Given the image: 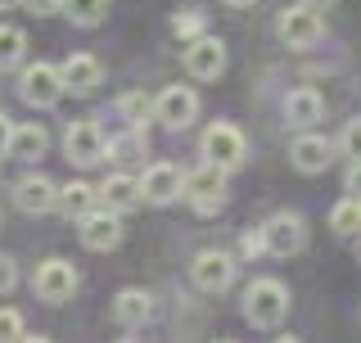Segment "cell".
Masks as SVG:
<instances>
[{"label":"cell","instance_id":"32","mask_svg":"<svg viewBox=\"0 0 361 343\" xmlns=\"http://www.w3.org/2000/svg\"><path fill=\"white\" fill-rule=\"evenodd\" d=\"M343 190H348V194H357V199H361V158H353V167L343 172Z\"/></svg>","mask_w":361,"mask_h":343},{"label":"cell","instance_id":"36","mask_svg":"<svg viewBox=\"0 0 361 343\" xmlns=\"http://www.w3.org/2000/svg\"><path fill=\"white\" fill-rule=\"evenodd\" d=\"M302 5H312V9H321V14H325V9H330L334 0H302Z\"/></svg>","mask_w":361,"mask_h":343},{"label":"cell","instance_id":"31","mask_svg":"<svg viewBox=\"0 0 361 343\" xmlns=\"http://www.w3.org/2000/svg\"><path fill=\"white\" fill-rule=\"evenodd\" d=\"M14 284H18V267H14V258L0 253V294H9Z\"/></svg>","mask_w":361,"mask_h":343},{"label":"cell","instance_id":"12","mask_svg":"<svg viewBox=\"0 0 361 343\" xmlns=\"http://www.w3.org/2000/svg\"><path fill=\"white\" fill-rule=\"evenodd\" d=\"M199 113V95L190 86H167L163 95L154 100V118L167 122V127H190Z\"/></svg>","mask_w":361,"mask_h":343},{"label":"cell","instance_id":"23","mask_svg":"<svg viewBox=\"0 0 361 343\" xmlns=\"http://www.w3.org/2000/svg\"><path fill=\"white\" fill-rule=\"evenodd\" d=\"M23 54H27V32L23 28H0V73L18 68Z\"/></svg>","mask_w":361,"mask_h":343},{"label":"cell","instance_id":"25","mask_svg":"<svg viewBox=\"0 0 361 343\" xmlns=\"http://www.w3.org/2000/svg\"><path fill=\"white\" fill-rule=\"evenodd\" d=\"M104 5L109 0H63V14L77 23V28H95L104 18Z\"/></svg>","mask_w":361,"mask_h":343},{"label":"cell","instance_id":"19","mask_svg":"<svg viewBox=\"0 0 361 343\" xmlns=\"http://www.w3.org/2000/svg\"><path fill=\"white\" fill-rule=\"evenodd\" d=\"M95 194L104 199V208H113V212H131L135 203L145 199V194H140V181H135V176H122V172H118V176H109Z\"/></svg>","mask_w":361,"mask_h":343},{"label":"cell","instance_id":"6","mask_svg":"<svg viewBox=\"0 0 361 343\" xmlns=\"http://www.w3.org/2000/svg\"><path fill=\"white\" fill-rule=\"evenodd\" d=\"M32 289H37V299L41 303H68L77 294V267L73 262H63V258H50V262H41L37 267V276H32Z\"/></svg>","mask_w":361,"mask_h":343},{"label":"cell","instance_id":"34","mask_svg":"<svg viewBox=\"0 0 361 343\" xmlns=\"http://www.w3.org/2000/svg\"><path fill=\"white\" fill-rule=\"evenodd\" d=\"M9 145H14V122H9L5 113H0V158L9 154Z\"/></svg>","mask_w":361,"mask_h":343},{"label":"cell","instance_id":"30","mask_svg":"<svg viewBox=\"0 0 361 343\" xmlns=\"http://www.w3.org/2000/svg\"><path fill=\"white\" fill-rule=\"evenodd\" d=\"M240 253H244V258L267 253V235H262V231H244V239H240Z\"/></svg>","mask_w":361,"mask_h":343},{"label":"cell","instance_id":"13","mask_svg":"<svg viewBox=\"0 0 361 343\" xmlns=\"http://www.w3.org/2000/svg\"><path fill=\"white\" fill-rule=\"evenodd\" d=\"M180 190H185V176H180V167H172V163H154L140 181V194L149 203H158V208H163V203H176Z\"/></svg>","mask_w":361,"mask_h":343},{"label":"cell","instance_id":"26","mask_svg":"<svg viewBox=\"0 0 361 343\" xmlns=\"http://www.w3.org/2000/svg\"><path fill=\"white\" fill-rule=\"evenodd\" d=\"M172 32L180 41H195V37H203V9H180V14L172 18Z\"/></svg>","mask_w":361,"mask_h":343},{"label":"cell","instance_id":"18","mask_svg":"<svg viewBox=\"0 0 361 343\" xmlns=\"http://www.w3.org/2000/svg\"><path fill=\"white\" fill-rule=\"evenodd\" d=\"M149 303H154V299H149L145 289H122L118 299H113V316H118L122 330H140L145 321H149V312H154Z\"/></svg>","mask_w":361,"mask_h":343},{"label":"cell","instance_id":"28","mask_svg":"<svg viewBox=\"0 0 361 343\" xmlns=\"http://www.w3.org/2000/svg\"><path fill=\"white\" fill-rule=\"evenodd\" d=\"M0 339H27V330H23V316L18 312H0Z\"/></svg>","mask_w":361,"mask_h":343},{"label":"cell","instance_id":"3","mask_svg":"<svg viewBox=\"0 0 361 343\" xmlns=\"http://www.w3.org/2000/svg\"><path fill=\"white\" fill-rule=\"evenodd\" d=\"M276 37L289 45V50H307V45H316L325 37V23H321V9H312V5H289V9H280L276 14Z\"/></svg>","mask_w":361,"mask_h":343},{"label":"cell","instance_id":"2","mask_svg":"<svg viewBox=\"0 0 361 343\" xmlns=\"http://www.w3.org/2000/svg\"><path fill=\"white\" fill-rule=\"evenodd\" d=\"M180 194H185V203H190L199 217L221 212V208H226V167L203 158V163L185 176V190H180Z\"/></svg>","mask_w":361,"mask_h":343},{"label":"cell","instance_id":"9","mask_svg":"<svg viewBox=\"0 0 361 343\" xmlns=\"http://www.w3.org/2000/svg\"><path fill=\"white\" fill-rule=\"evenodd\" d=\"M185 73L195 77V82H217V77L226 73V45L221 37H195L185 41Z\"/></svg>","mask_w":361,"mask_h":343},{"label":"cell","instance_id":"7","mask_svg":"<svg viewBox=\"0 0 361 343\" xmlns=\"http://www.w3.org/2000/svg\"><path fill=\"white\" fill-rule=\"evenodd\" d=\"M104 131H99V122L95 118H82V122H73L63 136V154H68V163H77V167H95V163H104Z\"/></svg>","mask_w":361,"mask_h":343},{"label":"cell","instance_id":"27","mask_svg":"<svg viewBox=\"0 0 361 343\" xmlns=\"http://www.w3.org/2000/svg\"><path fill=\"white\" fill-rule=\"evenodd\" d=\"M338 150H343L348 158H361V118H353L343 127V136H338Z\"/></svg>","mask_w":361,"mask_h":343},{"label":"cell","instance_id":"8","mask_svg":"<svg viewBox=\"0 0 361 343\" xmlns=\"http://www.w3.org/2000/svg\"><path fill=\"white\" fill-rule=\"evenodd\" d=\"M190 280H195L203 294H226L235 284V258L221 253V248H203V253L190 262Z\"/></svg>","mask_w":361,"mask_h":343},{"label":"cell","instance_id":"5","mask_svg":"<svg viewBox=\"0 0 361 343\" xmlns=\"http://www.w3.org/2000/svg\"><path fill=\"white\" fill-rule=\"evenodd\" d=\"M199 150H203V158H208V163H221L226 172H231V167H244V158H248L244 136L235 131L231 122H212V127L203 131Z\"/></svg>","mask_w":361,"mask_h":343},{"label":"cell","instance_id":"15","mask_svg":"<svg viewBox=\"0 0 361 343\" xmlns=\"http://www.w3.org/2000/svg\"><path fill=\"white\" fill-rule=\"evenodd\" d=\"M289 163L298 167V172H307V176H312V172H325V167L334 163V145L325 140V136H312V131H302L298 140L289 145Z\"/></svg>","mask_w":361,"mask_h":343},{"label":"cell","instance_id":"16","mask_svg":"<svg viewBox=\"0 0 361 343\" xmlns=\"http://www.w3.org/2000/svg\"><path fill=\"white\" fill-rule=\"evenodd\" d=\"M59 73H63V86L73 90V95H95L99 82H104V68H99L95 54H68Z\"/></svg>","mask_w":361,"mask_h":343},{"label":"cell","instance_id":"29","mask_svg":"<svg viewBox=\"0 0 361 343\" xmlns=\"http://www.w3.org/2000/svg\"><path fill=\"white\" fill-rule=\"evenodd\" d=\"M118 109H122V118H131V122H135V118H145V113H149L154 104H149L145 95H127V100H122Z\"/></svg>","mask_w":361,"mask_h":343},{"label":"cell","instance_id":"10","mask_svg":"<svg viewBox=\"0 0 361 343\" xmlns=\"http://www.w3.org/2000/svg\"><path fill=\"white\" fill-rule=\"evenodd\" d=\"M262 235H267V253H276V258H293L302 244H307V222H302L298 212H276L271 222L262 226Z\"/></svg>","mask_w":361,"mask_h":343},{"label":"cell","instance_id":"14","mask_svg":"<svg viewBox=\"0 0 361 343\" xmlns=\"http://www.w3.org/2000/svg\"><path fill=\"white\" fill-rule=\"evenodd\" d=\"M321 118H325V100H321V90L298 86V90H289V95H285V122H289V127L312 131Z\"/></svg>","mask_w":361,"mask_h":343},{"label":"cell","instance_id":"35","mask_svg":"<svg viewBox=\"0 0 361 343\" xmlns=\"http://www.w3.org/2000/svg\"><path fill=\"white\" fill-rule=\"evenodd\" d=\"M221 5H231V9H253L257 0H221Z\"/></svg>","mask_w":361,"mask_h":343},{"label":"cell","instance_id":"17","mask_svg":"<svg viewBox=\"0 0 361 343\" xmlns=\"http://www.w3.org/2000/svg\"><path fill=\"white\" fill-rule=\"evenodd\" d=\"M14 199L23 212H54V203H59V186H54L50 176H23L14 186Z\"/></svg>","mask_w":361,"mask_h":343},{"label":"cell","instance_id":"22","mask_svg":"<svg viewBox=\"0 0 361 343\" xmlns=\"http://www.w3.org/2000/svg\"><path fill=\"white\" fill-rule=\"evenodd\" d=\"M90 203H95V190H90L86 181H73V186L59 190V203H54V208L63 217H82V212H90Z\"/></svg>","mask_w":361,"mask_h":343},{"label":"cell","instance_id":"1","mask_svg":"<svg viewBox=\"0 0 361 343\" xmlns=\"http://www.w3.org/2000/svg\"><path fill=\"white\" fill-rule=\"evenodd\" d=\"M285 316H289V289L280 280L262 276L244 289V321L253 330H276Z\"/></svg>","mask_w":361,"mask_h":343},{"label":"cell","instance_id":"37","mask_svg":"<svg viewBox=\"0 0 361 343\" xmlns=\"http://www.w3.org/2000/svg\"><path fill=\"white\" fill-rule=\"evenodd\" d=\"M23 0H0V14H9V9H18Z\"/></svg>","mask_w":361,"mask_h":343},{"label":"cell","instance_id":"11","mask_svg":"<svg viewBox=\"0 0 361 343\" xmlns=\"http://www.w3.org/2000/svg\"><path fill=\"white\" fill-rule=\"evenodd\" d=\"M77 222H82V244L86 248H95V253H109V248H118L122 244V222H118V212L113 208H90V212H82L77 217Z\"/></svg>","mask_w":361,"mask_h":343},{"label":"cell","instance_id":"21","mask_svg":"<svg viewBox=\"0 0 361 343\" xmlns=\"http://www.w3.org/2000/svg\"><path fill=\"white\" fill-rule=\"evenodd\" d=\"M104 154H109V158H118V163H135V158H145V131H140V127H131V131L113 136V140L104 145Z\"/></svg>","mask_w":361,"mask_h":343},{"label":"cell","instance_id":"20","mask_svg":"<svg viewBox=\"0 0 361 343\" xmlns=\"http://www.w3.org/2000/svg\"><path fill=\"white\" fill-rule=\"evenodd\" d=\"M45 150H50V136H45L41 122H23V127H14V145H9V154H14V158L37 163Z\"/></svg>","mask_w":361,"mask_h":343},{"label":"cell","instance_id":"24","mask_svg":"<svg viewBox=\"0 0 361 343\" xmlns=\"http://www.w3.org/2000/svg\"><path fill=\"white\" fill-rule=\"evenodd\" d=\"M330 226H334V235H357L361 231V199H357V194H348V199L334 203Z\"/></svg>","mask_w":361,"mask_h":343},{"label":"cell","instance_id":"4","mask_svg":"<svg viewBox=\"0 0 361 343\" xmlns=\"http://www.w3.org/2000/svg\"><path fill=\"white\" fill-rule=\"evenodd\" d=\"M63 73L54 64H27L23 68V77H18V95H23V104H32V109H54L63 100Z\"/></svg>","mask_w":361,"mask_h":343},{"label":"cell","instance_id":"33","mask_svg":"<svg viewBox=\"0 0 361 343\" xmlns=\"http://www.w3.org/2000/svg\"><path fill=\"white\" fill-rule=\"evenodd\" d=\"M23 5H27L32 14H59V9H63V0H23Z\"/></svg>","mask_w":361,"mask_h":343}]
</instances>
